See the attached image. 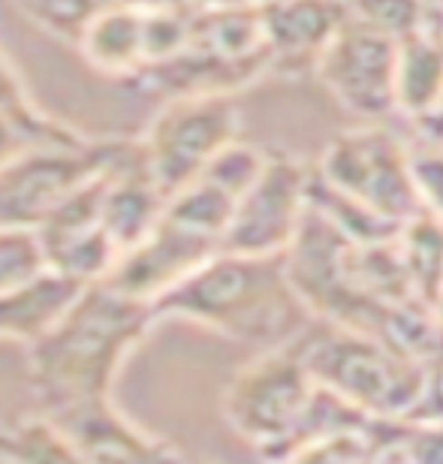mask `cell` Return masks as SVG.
Wrapping results in <instances>:
<instances>
[{
  "label": "cell",
  "instance_id": "cell-16",
  "mask_svg": "<svg viewBox=\"0 0 443 464\" xmlns=\"http://www.w3.org/2000/svg\"><path fill=\"white\" fill-rule=\"evenodd\" d=\"M76 49L97 72L124 85L148 67V6L109 9L88 27Z\"/></svg>",
  "mask_w": 443,
  "mask_h": 464
},
{
  "label": "cell",
  "instance_id": "cell-23",
  "mask_svg": "<svg viewBox=\"0 0 443 464\" xmlns=\"http://www.w3.org/2000/svg\"><path fill=\"white\" fill-rule=\"evenodd\" d=\"M49 268L40 229L0 224V295L43 277Z\"/></svg>",
  "mask_w": 443,
  "mask_h": 464
},
{
  "label": "cell",
  "instance_id": "cell-12",
  "mask_svg": "<svg viewBox=\"0 0 443 464\" xmlns=\"http://www.w3.org/2000/svg\"><path fill=\"white\" fill-rule=\"evenodd\" d=\"M49 420L85 452L91 464H193L175 443L133 422L115 398L70 407Z\"/></svg>",
  "mask_w": 443,
  "mask_h": 464
},
{
  "label": "cell",
  "instance_id": "cell-29",
  "mask_svg": "<svg viewBox=\"0 0 443 464\" xmlns=\"http://www.w3.org/2000/svg\"><path fill=\"white\" fill-rule=\"evenodd\" d=\"M399 422L401 420H392L390 422V429H386V438H383L380 450H377V456H374L371 464H408V459L401 456L399 443H395V431H399Z\"/></svg>",
  "mask_w": 443,
  "mask_h": 464
},
{
  "label": "cell",
  "instance_id": "cell-17",
  "mask_svg": "<svg viewBox=\"0 0 443 464\" xmlns=\"http://www.w3.org/2000/svg\"><path fill=\"white\" fill-rule=\"evenodd\" d=\"M399 112L417 121L443 100V13L399 43L395 70Z\"/></svg>",
  "mask_w": 443,
  "mask_h": 464
},
{
  "label": "cell",
  "instance_id": "cell-31",
  "mask_svg": "<svg viewBox=\"0 0 443 464\" xmlns=\"http://www.w3.org/2000/svg\"><path fill=\"white\" fill-rule=\"evenodd\" d=\"M426 4L435 9V13H443V0H426Z\"/></svg>",
  "mask_w": 443,
  "mask_h": 464
},
{
  "label": "cell",
  "instance_id": "cell-28",
  "mask_svg": "<svg viewBox=\"0 0 443 464\" xmlns=\"http://www.w3.org/2000/svg\"><path fill=\"white\" fill-rule=\"evenodd\" d=\"M413 130H417V136L422 139L426 148H440L443 151V100L429 115L413 121Z\"/></svg>",
  "mask_w": 443,
  "mask_h": 464
},
{
  "label": "cell",
  "instance_id": "cell-10",
  "mask_svg": "<svg viewBox=\"0 0 443 464\" xmlns=\"http://www.w3.org/2000/svg\"><path fill=\"white\" fill-rule=\"evenodd\" d=\"M106 172L97 175L94 181H88L85 188H79L70 199H63L36 227L52 272L70 277V281L82 286L109 281L118 259H121V250H118L112 236L103 227V218H100Z\"/></svg>",
  "mask_w": 443,
  "mask_h": 464
},
{
  "label": "cell",
  "instance_id": "cell-1",
  "mask_svg": "<svg viewBox=\"0 0 443 464\" xmlns=\"http://www.w3.org/2000/svg\"><path fill=\"white\" fill-rule=\"evenodd\" d=\"M160 317L154 304L112 281L91 284L49 335L27 347V371L40 413L112 398L124 362Z\"/></svg>",
  "mask_w": 443,
  "mask_h": 464
},
{
  "label": "cell",
  "instance_id": "cell-22",
  "mask_svg": "<svg viewBox=\"0 0 443 464\" xmlns=\"http://www.w3.org/2000/svg\"><path fill=\"white\" fill-rule=\"evenodd\" d=\"M344 6L350 22L371 27V31L383 36H392L395 43L408 40L410 34L422 31L440 15L426 0H344Z\"/></svg>",
  "mask_w": 443,
  "mask_h": 464
},
{
  "label": "cell",
  "instance_id": "cell-2",
  "mask_svg": "<svg viewBox=\"0 0 443 464\" xmlns=\"http://www.w3.org/2000/svg\"><path fill=\"white\" fill-rule=\"evenodd\" d=\"M224 416L265 461L284 464L308 443L338 431L371 429L374 416L356 411L311 374L302 332L263 350L226 386Z\"/></svg>",
  "mask_w": 443,
  "mask_h": 464
},
{
  "label": "cell",
  "instance_id": "cell-9",
  "mask_svg": "<svg viewBox=\"0 0 443 464\" xmlns=\"http://www.w3.org/2000/svg\"><path fill=\"white\" fill-rule=\"evenodd\" d=\"M395 70L399 43L347 18V24L323 52L313 76L344 112L365 124H380L383 118L399 112Z\"/></svg>",
  "mask_w": 443,
  "mask_h": 464
},
{
  "label": "cell",
  "instance_id": "cell-30",
  "mask_svg": "<svg viewBox=\"0 0 443 464\" xmlns=\"http://www.w3.org/2000/svg\"><path fill=\"white\" fill-rule=\"evenodd\" d=\"M272 0H190L193 9H260Z\"/></svg>",
  "mask_w": 443,
  "mask_h": 464
},
{
  "label": "cell",
  "instance_id": "cell-18",
  "mask_svg": "<svg viewBox=\"0 0 443 464\" xmlns=\"http://www.w3.org/2000/svg\"><path fill=\"white\" fill-rule=\"evenodd\" d=\"M0 464H91L45 413L0 422Z\"/></svg>",
  "mask_w": 443,
  "mask_h": 464
},
{
  "label": "cell",
  "instance_id": "cell-4",
  "mask_svg": "<svg viewBox=\"0 0 443 464\" xmlns=\"http://www.w3.org/2000/svg\"><path fill=\"white\" fill-rule=\"evenodd\" d=\"M302 344L317 383L374 420H408L426 395L422 362L356 329L313 320Z\"/></svg>",
  "mask_w": 443,
  "mask_h": 464
},
{
  "label": "cell",
  "instance_id": "cell-26",
  "mask_svg": "<svg viewBox=\"0 0 443 464\" xmlns=\"http://www.w3.org/2000/svg\"><path fill=\"white\" fill-rule=\"evenodd\" d=\"M34 148H54V145L45 142L40 133H34V130L27 124H22L18 118L0 112V169L9 166L13 160H18L22 154L34 151Z\"/></svg>",
  "mask_w": 443,
  "mask_h": 464
},
{
  "label": "cell",
  "instance_id": "cell-6",
  "mask_svg": "<svg viewBox=\"0 0 443 464\" xmlns=\"http://www.w3.org/2000/svg\"><path fill=\"white\" fill-rule=\"evenodd\" d=\"M238 124L242 115L233 97H188L160 103L140 142L148 169L166 199L197 181L220 151L238 142Z\"/></svg>",
  "mask_w": 443,
  "mask_h": 464
},
{
  "label": "cell",
  "instance_id": "cell-3",
  "mask_svg": "<svg viewBox=\"0 0 443 464\" xmlns=\"http://www.w3.org/2000/svg\"><path fill=\"white\" fill-rule=\"evenodd\" d=\"M160 320H184L242 344L272 350L313 323L287 272V254L245 256L220 250L163 299Z\"/></svg>",
  "mask_w": 443,
  "mask_h": 464
},
{
  "label": "cell",
  "instance_id": "cell-7",
  "mask_svg": "<svg viewBox=\"0 0 443 464\" xmlns=\"http://www.w3.org/2000/svg\"><path fill=\"white\" fill-rule=\"evenodd\" d=\"M133 139H82L76 145L34 148L0 169V224L40 227L63 199L103 175Z\"/></svg>",
  "mask_w": 443,
  "mask_h": 464
},
{
  "label": "cell",
  "instance_id": "cell-25",
  "mask_svg": "<svg viewBox=\"0 0 443 464\" xmlns=\"http://www.w3.org/2000/svg\"><path fill=\"white\" fill-rule=\"evenodd\" d=\"M413 172H417V188L429 215L443 220V151L440 148H422L413 151Z\"/></svg>",
  "mask_w": 443,
  "mask_h": 464
},
{
  "label": "cell",
  "instance_id": "cell-13",
  "mask_svg": "<svg viewBox=\"0 0 443 464\" xmlns=\"http://www.w3.org/2000/svg\"><path fill=\"white\" fill-rule=\"evenodd\" d=\"M269 76L302 79L317 63L341 27L347 24L344 0H272L260 6Z\"/></svg>",
  "mask_w": 443,
  "mask_h": 464
},
{
  "label": "cell",
  "instance_id": "cell-14",
  "mask_svg": "<svg viewBox=\"0 0 443 464\" xmlns=\"http://www.w3.org/2000/svg\"><path fill=\"white\" fill-rule=\"evenodd\" d=\"M163 208L166 193L148 169L142 142L133 139L127 151L112 163V169L106 172L103 206H100L103 227L121 250V256L157 227V220L163 218Z\"/></svg>",
  "mask_w": 443,
  "mask_h": 464
},
{
  "label": "cell",
  "instance_id": "cell-21",
  "mask_svg": "<svg viewBox=\"0 0 443 464\" xmlns=\"http://www.w3.org/2000/svg\"><path fill=\"white\" fill-rule=\"evenodd\" d=\"M0 112L18 118L22 124H27L34 133H40L52 145H72L88 139L82 130L70 127L67 121L52 118L43 106H36V100L27 94L22 76H18V70L4 52H0Z\"/></svg>",
  "mask_w": 443,
  "mask_h": 464
},
{
  "label": "cell",
  "instance_id": "cell-15",
  "mask_svg": "<svg viewBox=\"0 0 443 464\" xmlns=\"http://www.w3.org/2000/svg\"><path fill=\"white\" fill-rule=\"evenodd\" d=\"M85 290L58 272H45L36 281L0 295V341L22 344L24 350L43 341L70 311V304Z\"/></svg>",
  "mask_w": 443,
  "mask_h": 464
},
{
  "label": "cell",
  "instance_id": "cell-27",
  "mask_svg": "<svg viewBox=\"0 0 443 464\" xmlns=\"http://www.w3.org/2000/svg\"><path fill=\"white\" fill-rule=\"evenodd\" d=\"M408 422H435L443 425V359L429 368V386L417 411L408 416Z\"/></svg>",
  "mask_w": 443,
  "mask_h": 464
},
{
  "label": "cell",
  "instance_id": "cell-19",
  "mask_svg": "<svg viewBox=\"0 0 443 464\" xmlns=\"http://www.w3.org/2000/svg\"><path fill=\"white\" fill-rule=\"evenodd\" d=\"M27 22L54 40L79 45L100 15L118 6H188V0H13Z\"/></svg>",
  "mask_w": 443,
  "mask_h": 464
},
{
  "label": "cell",
  "instance_id": "cell-5",
  "mask_svg": "<svg viewBox=\"0 0 443 464\" xmlns=\"http://www.w3.org/2000/svg\"><path fill=\"white\" fill-rule=\"evenodd\" d=\"M313 172L329 188L399 227L426 215L413 172V151L383 124H362L338 133Z\"/></svg>",
  "mask_w": 443,
  "mask_h": 464
},
{
  "label": "cell",
  "instance_id": "cell-8",
  "mask_svg": "<svg viewBox=\"0 0 443 464\" xmlns=\"http://www.w3.org/2000/svg\"><path fill=\"white\" fill-rule=\"evenodd\" d=\"M311 169L290 154H269L263 172L236 202L224 250L245 256H281L308 218Z\"/></svg>",
  "mask_w": 443,
  "mask_h": 464
},
{
  "label": "cell",
  "instance_id": "cell-20",
  "mask_svg": "<svg viewBox=\"0 0 443 464\" xmlns=\"http://www.w3.org/2000/svg\"><path fill=\"white\" fill-rule=\"evenodd\" d=\"M399 247L413 281V290L429 308L443 295V220L435 215H419L404 224Z\"/></svg>",
  "mask_w": 443,
  "mask_h": 464
},
{
  "label": "cell",
  "instance_id": "cell-24",
  "mask_svg": "<svg viewBox=\"0 0 443 464\" xmlns=\"http://www.w3.org/2000/svg\"><path fill=\"white\" fill-rule=\"evenodd\" d=\"M392 420H377L371 429L338 431L302 447L284 464H371Z\"/></svg>",
  "mask_w": 443,
  "mask_h": 464
},
{
  "label": "cell",
  "instance_id": "cell-11",
  "mask_svg": "<svg viewBox=\"0 0 443 464\" xmlns=\"http://www.w3.org/2000/svg\"><path fill=\"white\" fill-rule=\"evenodd\" d=\"M220 250H224V245L217 238L188 227L163 208V218L157 220V227L118 259L109 281L121 286L124 293L136 295V299L154 304L172 286H178L184 277L197 272L199 266H206L211 256H217Z\"/></svg>",
  "mask_w": 443,
  "mask_h": 464
}]
</instances>
